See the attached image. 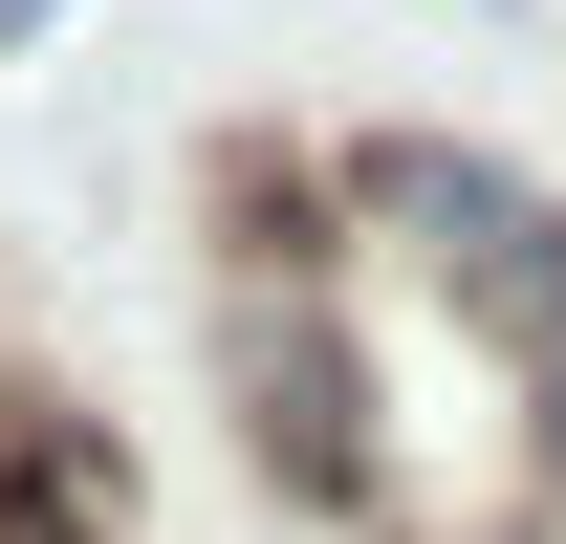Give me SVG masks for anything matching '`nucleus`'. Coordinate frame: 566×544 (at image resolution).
Segmentation results:
<instances>
[{
    "instance_id": "obj_1",
    "label": "nucleus",
    "mask_w": 566,
    "mask_h": 544,
    "mask_svg": "<svg viewBox=\"0 0 566 544\" xmlns=\"http://www.w3.org/2000/svg\"><path fill=\"white\" fill-rule=\"evenodd\" d=\"M22 22H66V0H0V44H22Z\"/></svg>"
},
{
    "instance_id": "obj_2",
    "label": "nucleus",
    "mask_w": 566,
    "mask_h": 544,
    "mask_svg": "<svg viewBox=\"0 0 566 544\" xmlns=\"http://www.w3.org/2000/svg\"><path fill=\"white\" fill-rule=\"evenodd\" d=\"M480 22H523V0H480Z\"/></svg>"
}]
</instances>
